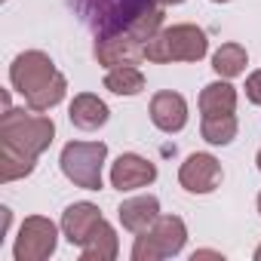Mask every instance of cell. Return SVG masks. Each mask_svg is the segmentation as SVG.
Returning <instances> with one entry per match:
<instances>
[{"label": "cell", "mask_w": 261, "mask_h": 261, "mask_svg": "<svg viewBox=\"0 0 261 261\" xmlns=\"http://www.w3.org/2000/svg\"><path fill=\"white\" fill-rule=\"evenodd\" d=\"M160 7H172V4H185V0H157Z\"/></svg>", "instance_id": "24"}, {"label": "cell", "mask_w": 261, "mask_h": 261, "mask_svg": "<svg viewBox=\"0 0 261 261\" xmlns=\"http://www.w3.org/2000/svg\"><path fill=\"white\" fill-rule=\"evenodd\" d=\"M117 249H120V243H117L114 227L108 221H101L92 230V237L80 246V258L83 261H114L117 258Z\"/></svg>", "instance_id": "15"}, {"label": "cell", "mask_w": 261, "mask_h": 261, "mask_svg": "<svg viewBox=\"0 0 261 261\" xmlns=\"http://www.w3.org/2000/svg\"><path fill=\"white\" fill-rule=\"evenodd\" d=\"M65 92H68V80L59 74L49 86H43L40 92H34V95H28L25 101H28V108L31 111H49V108H56L62 98H65Z\"/></svg>", "instance_id": "21"}, {"label": "cell", "mask_w": 261, "mask_h": 261, "mask_svg": "<svg viewBox=\"0 0 261 261\" xmlns=\"http://www.w3.org/2000/svg\"><path fill=\"white\" fill-rule=\"evenodd\" d=\"M117 215H120V221H123V227L126 230H133V233H142V230H148L157 218H160V203H157V197H133V200H126L120 209H117Z\"/></svg>", "instance_id": "13"}, {"label": "cell", "mask_w": 261, "mask_h": 261, "mask_svg": "<svg viewBox=\"0 0 261 261\" xmlns=\"http://www.w3.org/2000/svg\"><path fill=\"white\" fill-rule=\"evenodd\" d=\"M188 227L178 215H160L148 230L136 233L133 261H160L169 255H178L185 249Z\"/></svg>", "instance_id": "4"}, {"label": "cell", "mask_w": 261, "mask_h": 261, "mask_svg": "<svg viewBox=\"0 0 261 261\" xmlns=\"http://www.w3.org/2000/svg\"><path fill=\"white\" fill-rule=\"evenodd\" d=\"M246 95L252 105H261V71H255L249 80H246Z\"/></svg>", "instance_id": "22"}, {"label": "cell", "mask_w": 261, "mask_h": 261, "mask_svg": "<svg viewBox=\"0 0 261 261\" xmlns=\"http://www.w3.org/2000/svg\"><path fill=\"white\" fill-rule=\"evenodd\" d=\"M148 59L145 53V40H139L136 34L120 31V34H98L95 40V62L111 68H123V65H142Z\"/></svg>", "instance_id": "8"}, {"label": "cell", "mask_w": 261, "mask_h": 261, "mask_svg": "<svg viewBox=\"0 0 261 261\" xmlns=\"http://www.w3.org/2000/svg\"><path fill=\"white\" fill-rule=\"evenodd\" d=\"M209 49V40L206 34L197 28V25H172L166 31H157L148 43H145V53H148V62H200Z\"/></svg>", "instance_id": "3"}, {"label": "cell", "mask_w": 261, "mask_h": 261, "mask_svg": "<svg viewBox=\"0 0 261 261\" xmlns=\"http://www.w3.org/2000/svg\"><path fill=\"white\" fill-rule=\"evenodd\" d=\"M233 108H237V89L230 83L218 80V83L203 86V92H200L203 117H209V114H233Z\"/></svg>", "instance_id": "16"}, {"label": "cell", "mask_w": 261, "mask_h": 261, "mask_svg": "<svg viewBox=\"0 0 261 261\" xmlns=\"http://www.w3.org/2000/svg\"><path fill=\"white\" fill-rule=\"evenodd\" d=\"M105 89H111L114 95H139L145 89V74L136 65H123V68H111L105 74Z\"/></svg>", "instance_id": "17"}, {"label": "cell", "mask_w": 261, "mask_h": 261, "mask_svg": "<svg viewBox=\"0 0 261 261\" xmlns=\"http://www.w3.org/2000/svg\"><path fill=\"white\" fill-rule=\"evenodd\" d=\"M258 212H261V194H258Z\"/></svg>", "instance_id": "27"}, {"label": "cell", "mask_w": 261, "mask_h": 261, "mask_svg": "<svg viewBox=\"0 0 261 261\" xmlns=\"http://www.w3.org/2000/svg\"><path fill=\"white\" fill-rule=\"evenodd\" d=\"M151 120L163 133H178L188 123V101L178 92H157L151 98Z\"/></svg>", "instance_id": "12"}, {"label": "cell", "mask_w": 261, "mask_h": 261, "mask_svg": "<svg viewBox=\"0 0 261 261\" xmlns=\"http://www.w3.org/2000/svg\"><path fill=\"white\" fill-rule=\"evenodd\" d=\"M108 157L105 142H71L62 151V172L68 181H74L83 191H98L101 188V166Z\"/></svg>", "instance_id": "5"}, {"label": "cell", "mask_w": 261, "mask_h": 261, "mask_svg": "<svg viewBox=\"0 0 261 261\" xmlns=\"http://www.w3.org/2000/svg\"><path fill=\"white\" fill-rule=\"evenodd\" d=\"M200 133L209 145H230L237 139V117L233 114H209V117H203Z\"/></svg>", "instance_id": "18"}, {"label": "cell", "mask_w": 261, "mask_h": 261, "mask_svg": "<svg viewBox=\"0 0 261 261\" xmlns=\"http://www.w3.org/2000/svg\"><path fill=\"white\" fill-rule=\"evenodd\" d=\"M34 163L31 157L25 154H16V151H4L0 148V181H16V178H25L34 172Z\"/></svg>", "instance_id": "20"}, {"label": "cell", "mask_w": 261, "mask_h": 261, "mask_svg": "<svg viewBox=\"0 0 261 261\" xmlns=\"http://www.w3.org/2000/svg\"><path fill=\"white\" fill-rule=\"evenodd\" d=\"M258 169H261V151H258Z\"/></svg>", "instance_id": "26"}, {"label": "cell", "mask_w": 261, "mask_h": 261, "mask_svg": "<svg viewBox=\"0 0 261 261\" xmlns=\"http://www.w3.org/2000/svg\"><path fill=\"white\" fill-rule=\"evenodd\" d=\"M101 221L105 218H101L98 206H92V203H74L62 215V230H65V237H68L71 246H83Z\"/></svg>", "instance_id": "11"}, {"label": "cell", "mask_w": 261, "mask_h": 261, "mask_svg": "<svg viewBox=\"0 0 261 261\" xmlns=\"http://www.w3.org/2000/svg\"><path fill=\"white\" fill-rule=\"evenodd\" d=\"M56 224L43 215H31L22 221L16 237V261H46L56 252Z\"/></svg>", "instance_id": "7"}, {"label": "cell", "mask_w": 261, "mask_h": 261, "mask_svg": "<svg viewBox=\"0 0 261 261\" xmlns=\"http://www.w3.org/2000/svg\"><path fill=\"white\" fill-rule=\"evenodd\" d=\"M68 117H71V123L77 129L92 133V129L108 123V105L98 95H92V92H80V95H74V101L68 108Z\"/></svg>", "instance_id": "14"}, {"label": "cell", "mask_w": 261, "mask_h": 261, "mask_svg": "<svg viewBox=\"0 0 261 261\" xmlns=\"http://www.w3.org/2000/svg\"><path fill=\"white\" fill-rule=\"evenodd\" d=\"M56 77H59V71H56L53 59L46 53H40V49H28V53L16 56V62L10 68V80H13V86L25 98L34 95V92H40L43 86H49Z\"/></svg>", "instance_id": "6"}, {"label": "cell", "mask_w": 261, "mask_h": 261, "mask_svg": "<svg viewBox=\"0 0 261 261\" xmlns=\"http://www.w3.org/2000/svg\"><path fill=\"white\" fill-rule=\"evenodd\" d=\"M212 4H227V0H212Z\"/></svg>", "instance_id": "28"}, {"label": "cell", "mask_w": 261, "mask_h": 261, "mask_svg": "<svg viewBox=\"0 0 261 261\" xmlns=\"http://www.w3.org/2000/svg\"><path fill=\"white\" fill-rule=\"evenodd\" d=\"M178 181L191 194H209V191H215L221 185V163L212 154H191L181 163Z\"/></svg>", "instance_id": "9"}, {"label": "cell", "mask_w": 261, "mask_h": 261, "mask_svg": "<svg viewBox=\"0 0 261 261\" xmlns=\"http://www.w3.org/2000/svg\"><path fill=\"white\" fill-rule=\"evenodd\" d=\"M246 62H249V56H246V49H243L240 43H224V46L212 56V68H215V74H221V77H240V74L246 71Z\"/></svg>", "instance_id": "19"}, {"label": "cell", "mask_w": 261, "mask_h": 261, "mask_svg": "<svg viewBox=\"0 0 261 261\" xmlns=\"http://www.w3.org/2000/svg\"><path fill=\"white\" fill-rule=\"evenodd\" d=\"M157 178V166L139 154H120L117 163L111 166V185L117 191H136L145 188Z\"/></svg>", "instance_id": "10"}, {"label": "cell", "mask_w": 261, "mask_h": 261, "mask_svg": "<svg viewBox=\"0 0 261 261\" xmlns=\"http://www.w3.org/2000/svg\"><path fill=\"white\" fill-rule=\"evenodd\" d=\"M74 4L95 34L129 31L148 43L163 25V7L157 0H74Z\"/></svg>", "instance_id": "1"}, {"label": "cell", "mask_w": 261, "mask_h": 261, "mask_svg": "<svg viewBox=\"0 0 261 261\" xmlns=\"http://www.w3.org/2000/svg\"><path fill=\"white\" fill-rule=\"evenodd\" d=\"M197 258H221V255H218V252H209V249H203V252H194V261H197Z\"/></svg>", "instance_id": "23"}, {"label": "cell", "mask_w": 261, "mask_h": 261, "mask_svg": "<svg viewBox=\"0 0 261 261\" xmlns=\"http://www.w3.org/2000/svg\"><path fill=\"white\" fill-rule=\"evenodd\" d=\"M255 261H261V246H258V249H255Z\"/></svg>", "instance_id": "25"}, {"label": "cell", "mask_w": 261, "mask_h": 261, "mask_svg": "<svg viewBox=\"0 0 261 261\" xmlns=\"http://www.w3.org/2000/svg\"><path fill=\"white\" fill-rule=\"evenodd\" d=\"M56 136V126L40 111L25 114V108H7L0 117V148L37 160Z\"/></svg>", "instance_id": "2"}]
</instances>
